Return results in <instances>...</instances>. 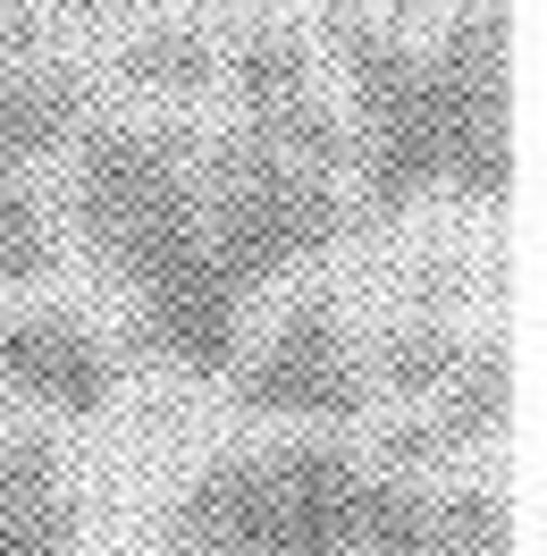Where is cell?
<instances>
[{
    "instance_id": "cell-1",
    "label": "cell",
    "mask_w": 547,
    "mask_h": 556,
    "mask_svg": "<svg viewBox=\"0 0 547 556\" xmlns=\"http://www.w3.org/2000/svg\"><path fill=\"white\" fill-rule=\"evenodd\" d=\"M329 60L354 110L362 194L354 219H396L430 203H506L513 194V0H455L430 42H396L329 0Z\"/></svg>"
},
{
    "instance_id": "cell-2",
    "label": "cell",
    "mask_w": 547,
    "mask_h": 556,
    "mask_svg": "<svg viewBox=\"0 0 547 556\" xmlns=\"http://www.w3.org/2000/svg\"><path fill=\"white\" fill-rule=\"evenodd\" d=\"M161 540L177 556H513V506L379 472L338 439H262L194 464Z\"/></svg>"
},
{
    "instance_id": "cell-3",
    "label": "cell",
    "mask_w": 547,
    "mask_h": 556,
    "mask_svg": "<svg viewBox=\"0 0 547 556\" xmlns=\"http://www.w3.org/2000/svg\"><path fill=\"white\" fill-rule=\"evenodd\" d=\"M68 219L85 262L127 295L136 346L186 380H228L244 354V304L219 278L203 211V127L186 118H93L76 136Z\"/></svg>"
},
{
    "instance_id": "cell-4",
    "label": "cell",
    "mask_w": 547,
    "mask_h": 556,
    "mask_svg": "<svg viewBox=\"0 0 547 556\" xmlns=\"http://www.w3.org/2000/svg\"><path fill=\"white\" fill-rule=\"evenodd\" d=\"M203 211H211L219 278H228L237 304H253L278 278H295L354 228L345 177H320L311 161L278 152L270 136H253L244 118L203 136Z\"/></svg>"
},
{
    "instance_id": "cell-5",
    "label": "cell",
    "mask_w": 547,
    "mask_h": 556,
    "mask_svg": "<svg viewBox=\"0 0 547 556\" xmlns=\"http://www.w3.org/2000/svg\"><path fill=\"white\" fill-rule=\"evenodd\" d=\"M228 396H237L253 421H295V430H345V421L371 414V371L345 338V313L329 287H304L278 329L253 354H237L228 371Z\"/></svg>"
},
{
    "instance_id": "cell-6",
    "label": "cell",
    "mask_w": 547,
    "mask_h": 556,
    "mask_svg": "<svg viewBox=\"0 0 547 556\" xmlns=\"http://www.w3.org/2000/svg\"><path fill=\"white\" fill-rule=\"evenodd\" d=\"M228 76V93H237V118L253 136H270L278 152H295L311 161L320 177H345L354 169V136H345V110L320 93V76H311L304 42L287 35V26H253V35L219 60Z\"/></svg>"
},
{
    "instance_id": "cell-7",
    "label": "cell",
    "mask_w": 547,
    "mask_h": 556,
    "mask_svg": "<svg viewBox=\"0 0 547 556\" xmlns=\"http://www.w3.org/2000/svg\"><path fill=\"white\" fill-rule=\"evenodd\" d=\"M0 380L26 405L60 421H93L118 396V354L102 329H85L76 313H9L0 320Z\"/></svg>"
},
{
    "instance_id": "cell-8",
    "label": "cell",
    "mask_w": 547,
    "mask_h": 556,
    "mask_svg": "<svg viewBox=\"0 0 547 556\" xmlns=\"http://www.w3.org/2000/svg\"><path fill=\"white\" fill-rule=\"evenodd\" d=\"M85 127H93L85 76L42 60V51H0V177H26L42 161L76 152Z\"/></svg>"
},
{
    "instance_id": "cell-9",
    "label": "cell",
    "mask_w": 547,
    "mask_h": 556,
    "mask_svg": "<svg viewBox=\"0 0 547 556\" xmlns=\"http://www.w3.org/2000/svg\"><path fill=\"white\" fill-rule=\"evenodd\" d=\"M85 506H76L68 455L42 430L0 439V556H76Z\"/></svg>"
},
{
    "instance_id": "cell-10",
    "label": "cell",
    "mask_w": 547,
    "mask_h": 556,
    "mask_svg": "<svg viewBox=\"0 0 547 556\" xmlns=\"http://www.w3.org/2000/svg\"><path fill=\"white\" fill-rule=\"evenodd\" d=\"M118 85L136 93H161V102H203L219 85V42L194 35V26H152L118 51Z\"/></svg>"
},
{
    "instance_id": "cell-11",
    "label": "cell",
    "mask_w": 547,
    "mask_h": 556,
    "mask_svg": "<svg viewBox=\"0 0 547 556\" xmlns=\"http://www.w3.org/2000/svg\"><path fill=\"white\" fill-rule=\"evenodd\" d=\"M472 354V338L455 329V320H438V313H412V320H396L387 338L371 346V371L396 396H412V405H430L446 380H455V363Z\"/></svg>"
},
{
    "instance_id": "cell-12",
    "label": "cell",
    "mask_w": 547,
    "mask_h": 556,
    "mask_svg": "<svg viewBox=\"0 0 547 556\" xmlns=\"http://www.w3.org/2000/svg\"><path fill=\"white\" fill-rule=\"evenodd\" d=\"M60 270V237H51V211L26 177H0V287H42Z\"/></svg>"
},
{
    "instance_id": "cell-13",
    "label": "cell",
    "mask_w": 547,
    "mask_h": 556,
    "mask_svg": "<svg viewBox=\"0 0 547 556\" xmlns=\"http://www.w3.org/2000/svg\"><path fill=\"white\" fill-rule=\"evenodd\" d=\"M76 9H118V0H76Z\"/></svg>"
}]
</instances>
